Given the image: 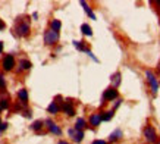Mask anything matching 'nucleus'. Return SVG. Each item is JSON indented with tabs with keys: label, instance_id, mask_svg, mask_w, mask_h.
Here are the masks:
<instances>
[{
	"label": "nucleus",
	"instance_id": "1",
	"mask_svg": "<svg viewBox=\"0 0 160 144\" xmlns=\"http://www.w3.org/2000/svg\"><path fill=\"white\" fill-rule=\"evenodd\" d=\"M15 31H16L18 35L27 37L28 34H29V22H28V21H18Z\"/></svg>",
	"mask_w": 160,
	"mask_h": 144
},
{
	"label": "nucleus",
	"instance_id": "2",
	"mask_svg": "<svg viewBox=\"0 0 160 144\" xmlns=\"http://www.w3.org/2000/svg\"><path fill=\"white\" fill-rule=\"evenodd\" d=\"M144 138H145L147 143H156L157 133H156V129L151 125H147V127L144 128Z\"/></svg>",
	"mask_w": 160,
	"mask_h": 144
},
{
	"label": "nucleus",
	"instance_id": "3",
	"mask_svg": "<svg viewBox=\"0 0 160 144\" xmlns=\"http://www.w3.org/2000/svg\"><path fill=\"white\" fill-rule=\"evenodd\" d=\"M57 40H59V33L53 29H47L44 33V43L47 46H53L55 43H57Z\"/></svg>",
	"mask_w": 160,
	"mask_h": 144
},
{
	"label": "nucleus",
	"instance_id": "4",
	"mask_svg": "<svg viewBox=\"0 0 160 144\" xmlns=\"http://www.w3.org/2000/svg\"><path fill=\"white\" fill-rule=\"evenodd\" d=\"M145 77H147V81H149L150 85H151V91L156 94L157 90H159V81H157L156 75L151 71H145Z\"/></svg>",
	"mask_w": 160,
	"mask_h": 144
},
{
	"label": "nucleus",
	"instance_id": "5",
	"mask_svg": "<svg viewBox=\"0 0 160 144\" xmlns=\"http://www.w3.org/2000/svg\"><path fill=\"white\" fill-rule=\"evenodd\" d=\"M15 66V57L12 55H6L3 59V69L5 71H12Z\"/></svg>",
	"mask_w": 160,
	"mask_h": 144
},
{
	"label": "nucleus",
	"instance_id": "6",
	"mask_svg": "<svg viewBox=\"0 0 160 144\" xmlns=\"http://www.w3.org/2000/svg\"><path fill=\"white\" fill-rule=\"evenodd\" d=\"M118 99V90L115 87H110V88L104 90L103 93V100H115Z\"/></svg>",
	"mask_w": 160,
	"mask_h": 144
},
{
	"label": "nucleus",
	"instance_id": "7",
	"mask_svg": "<svg viewBox=\"0 0 160 144\" xmlns=\"http://www.w3.org/2000/svg\"><path fill=\"white\" fill-rule=\"evenodd\" d=\"M44 124H46V127L49 128L50 133L56 134V135H60V134H62V129H60L59 127H57V125H56V124H55L53 121H51V119H47V121H46Z\"/></svg>",
	"mask_w": 160,
	"mask_h": 144
},
{
	"label": "nucleus",
	"instance_id": "8",
	"mask_svg": "<svg viewBox=\"0 0 160 144\" xmlns=\"http://www.w3.org/2000/svg\"><path fill=\"white\" fill-rule=\"evenodd\" d=\"M62 110L65 112L66 115H69V116H73V115H75V109H73V106H72L71 100H68V101H65V103H63V106H62Z\"/></svg>",
	"mask_w": 160,
	"mask_h": 144
},
{
	"label": "nucleus",
	"instance_id": "9",
	"mask_svg": "<svg viewBox=\"0 0 160 144\" xmlns=\"http://www.w3.org/2000/svg\"><path fill=\"white\" fill-rule=\"evenodd\" d=\"M100 124H101V115H100V113H93V115L90 116V125L99 127Z\"/></svg>",
	"mask_w": 160,
	"mask_h": 144
},
{
	"label": "nucleus",
	"instance_id": "10",
	"mask_svg": "<svg viewBox=\"0 0 160 144\" xmlns=\"http://www.w3.org/2000/svg\"><path fill=\"white\" fill-rule=\"evenodd\" d=\"M122 137H123V133H122L121 129H116V131H113V133L109 135V141H110V143H113V141H118V140H121Z\"/></svg>",
	"mask_w": 160,
	"mask_h": 144
},
{
	"label": "nucleus",
	"instance_id": "11",
	"mask_svg": "<svg viewBox=\"0 0 160 144\" xmlns=\"http://www.w3.org/2000/svg\"><path fill=\"white\" fill-rule=\"evenodd\" d=\"M85 127H87V121L84 118H78L77 122H75V129L77 131H82Z\"/></svg>",
	"mask_w": 160,
	"mask_h": 144
},
{
	"label": "nucleus",
	"instance_id": "12",
	"mask_svg": "<svg viewBox=\"0 0 160 144\" xmlns=\"http://www.w3.org/2000/svg\"><path fill=\"white\" fill-rule=\"evenodd\" d=\"M18 97H19V100L22 101L24 105H27V101H28V91L25 88H21L19 91H18Z\"/></svg>",
	"mask_w": 160,
	"mask_h": 144
},
{
	"label": "nucleus",
	"instance_id": "13",
	"mask_svg": "<svg viewBox=\"0 0 160 144\" xmlns=\"http://www.w3.org/2000/svg\"><path fill=\"white\" fill-rule=\"evenodd\" d=\"M31 66H33V63L29 61L22 59V61L19 62V71H28V69H31Z\"/></svg>",
	"mask_w": 160,
	"mask_h": 144
},
{
	"label": "nucleus",
	"instance_id": "14",
	"mask_svg": "<svg viewBox=\"0 0 160 144\" xmlns=\"http://www.w3.org/2000/svg\"><path fill=\"white\" fill-rule=\"evenodd\" d=\"M81 6L84 7V11L87 12V15H88L91 19H96V15H94V12L91 11V7L88 6V3H87V2H81Z\"/></svg>",
	"mask_w": 160,
	"mask_h": 144
},
{
	"label": "nucleus",
	"instance_id": "15",
	"mask_svg": "<svg viewBox=\"0 0 160 144\" xmlns=\"http://www.w3.org/2000/svg\"><path fill=\"white\" fill-rule=\"evenodd\" d=\"M81 33H82L84 35L91 37V35H93V29H91V27H90L88 24H82V25H81Z\"/></svg>",
	"mask_w": 160,
	"mask_h": 144
},
{
	"label": "nucleus",
	"instance_id": "16",
	"mask_svg": "<svg viewBox=\"0 0 160 144\" xmlns=\"http://www.w3.org/2000/svg\"><path fill=\"white\" fill-rule=\"evenodd\" d=\"M59 109H60V107L57 106V101H51V103L49 105V107H47V112L55 115V113H57V112H59Z\"/></svg>",
	"mask_w": 160,
	"mask_h": 144
},
{
	"label": "nucleus",
	"instance_id": "17",
	"mask_svg": "<svg viewBox=\"0 0 160 144\" xmlns=\"http://www.w3.org/2000/svg\"><path fill=\"white\" fill-rule=\"evenodd\" d=\"M50 27H51V29L53 31H56V33H59L60 31V28H62V24L59 19H53L51 21V24H50Z\"/></svg>",
	"mask_w": 160,
	"mask_h": 144
},
{
	"label": "nucleus",
	"instance_id": "18",
	"mask_svg": "<svg viewBox=\"0 0 160 144\" xmlns=\"http://www.w3.org/2000/svg\"><path fill=\"white\" fill-rule=\"evenodd\" d=\"M82 138H84V131H77V133H75V135L72 137V140H73L75 143H81V141H82Z\"/></svg>",
	"mask_w": 160,
	"mask_h": 144
},
{
	"label": "nucleus",
	"instance_id": "19",
	"mask_svg": "<svg viewBox=\"0 0 160 144\" xmlns=\"http://www.w3.org/2000/svg\"><path fill=\"white\" fill-rule=\"evenodd\" d=\"M43 125H44V122L43 121H34L33 125H31V128H33L34 131H40V129L43 128Z\"/></svg>",
	"mask_w": 160,
	"mask_h": 144
},
{
	"label": "nucleus",
	"instance_id": "20",
	"mask_svg": "<svg viewBox=\"0 0 160 144\" xmlns=\"http://www.w3.org/2000/svg\"><path fill=\"white\" fill-rule=\"evenodd\" d=\"M110 79L113 81V84H115V87H118V85L121 84V74H119V72H116L115 75H112V77H110Z\"/></svg>",
	"mask_w": 160,
	"mask_h": 144
},
{
	"label": "nucleus",
	"instance_id": "21",
	"mask_svg": "<svg viewBox=\"0 0 160 144\" xmlns=\"http://www.w3.org/2000/svg\"><path fill=\"white\" fill-rule=\"evenodd\" d=\"M112 118H113V110L103 112V115H101V121H110Z\"/></svg>",
	"mask_w": 160,
	"mask_h": 144
},
{
	"label": "nucleus",
	"instance_id": "22",
	"mask_svg": "<svg viewBox=\"0 0 160 144\" xmlns=\"http://www.w3.org/2000/svg\"><path fill=\"white\" fill-rule=\"evenodd\" d=\"M73 46H75V49H78L79 50V52H85V46L82 44V41H77V40H75V41H73Z\"/></svg>",
	"mask_w": 160,
	"mask_h": 144
},
{
	"label": "nucleus",
	"instance_id": "23",
	"mask_svg": "<svg viewBox=\"0 0 160 144\" xmlns=\"http://www.w3.org/2000/svg\"><path fill=\"white\" fill-rule=\"evenodd\" d=\"M7 106H9V103H7V100H6V99L0 100V110H2V109H6Z\"/></svg>",
	"mask_w": 160,
	"mask_h": 144
},
{
	"label": "nucleus",
	"instance_id": "24",
	"mask_svg": "<svg viewBox=\"0 0 160 144\" xmlns=\"http://www.w3.org/2000/svg\"><path fill=\"white\" fill-rule=\"evenodd\" d=\"M85 53H87V55H88V56H90V57H91V59H93L94 62H99V59H97V57H96V56L93 55V52H91V50H88V49H87V50H85Z\"/></svg>",
	"mask_w": 160,
	"mask_h": 144
},
{
	"label": "nucleus",
	"instance_id": "25",
	"mask_svg": "<svg viewBox=\"0 0 160 144\" xmlns=\"http://www.w3.org/2000/svg\"><path fill=\"white\" fill-rule=\"evenodd\" d=\"M5 85H6V83H5V77H3V75L0 74V88H3Z\"/></svg>",
	"mask_w": 160,
	"mask_h": 144
},
{
	"label": "nucleus",
	"instance_id": "26",
	"mask_svg": "<svg viewBox=\"0 0 160 144\" xmlns=\"http://www.w3.org/2000/svg\"><path fill=\"white\" fill-rule=\"evenodd\" d=\"M6 128H7V122H2L0 124V131H5Z\"/></svg>",
	"mask_w": 160,
	"mask_h": 144
},
{
	"label": "nucleus",
	"instance_id": "27",
	"mask_svg": "<svg viewBox=\"0 0 160 144\" xmlns=\"http://www.w3.org/2000/svg\"><path fill=\"white\" fill-rule=\"evenodd\" d=\"M93 144H107V143H106L104 140H94Z\"/></svg>",
	"mask_w": 160,
	"mask_h": 144
},
{
	"label": "nucleus",
	"instance_id": "28",
	"mask_svg": "<svg viewBox=\"0 0 160 144\" xmlns=\"http://www.w3.org/2000/svg\"><path fill=\"white\" fill-rule=\"evenodd\" d=\"M121 103H122V100H121V99H118V100H116V103H115V109H116V107H119V106H121Z\"/></svg>",
	"mask_w": 160,
	"mask_h": 144
},
{
	"label": "nucleus",
	"instance_id": "29",
	"mask_svg": "<svg viewBox=\"0 0 160 144\" xmlns=\"http://www.w3.org/2000/svg\"><path fill=\"white\" fill-rule=\"evenodd\" d=\"M24 115H25V116H27V118H31V112H29V110H27V112H25V113H24Z\"/></svg>",
	"mask_w": 160,
	"mask_h": 144
},
{
	"label": "nucleus",
	"instance_id": "30",
	"mask_svg": "<svg viewBox=\"0 0 160 144\" xmlns=\"http://www.w3.org/2000/svg\"><path fill=\"white\" fill-rule=\"evenodd\" d=\"M3 28H5V22L0 19V29H3Z\"/></svg>",
	"mask_w": 160,
	"mask_h": 144
},
{
	"label": "nucleus",
	"instance_id": "31",
	"mask_svg": "<svg viewBox=\"0 0 160 144\" xmlns=\"http://www.w3.org/2000/svg\"><path fill=\"white\" fill-rule=\"evenodd\" d=\"M33 18H34V19H37V18H38V13H37V12H34V13H33Z\"/></svg>",
	"mask_w": 160,
	"mask_h": 144
},
{
	"label": "nucleus",
	"instance_id": "32",
	"mask_svg": "<svg viewBox=\"0 0 160 144\" xmlns=\"http://www.w3.org/2000/svg\"><path fill=\"white\" fill-rule=\"evenodd\" d=\"M2 52H3V43L0 41V53H2Z\"/></svg>",
	"mask_w": 160,
	"mask_h": 144
},
{
	"label": "nucleus",
	"instance_id": "33",
	"mask_svg": "<svg viewBox=\"0 0 160 144\" xmlns=\"http://www.w3.org/2000/svg\"><path fill=\"white\" fill-rule=\"evenodd\" d=\"M57 144H69V143H66V141H59Z\"/></svg>",
	"mask_w": 160,
	"mask_h": 144
},
{
	"label": "nucleus",
	"instance_id": "34",
	"mask_svg": "<svg viewBox=\"0 0 160 144\" xmlns=\"http://www.w3.org/2000/svg\"><path fill=\"white\" fill-rule=\"evenodd\" d=\"M159 5H160V2H159Z\"/></svg>",
	"mask_w": 160,
	"mask_h": 144
},
{
	"label": "nucleus",
	"instance_id": "35",
	"mask_svg": "<svg viewBox=\"0 0 160 144\" xmlns=\"http://www.w3.org/2000/svg\"><path fill=\"white\" fill-rule=\"evenodd\" d=\"M0 124H2V122H0Z\"/></svg>",
	"mask_w": 160,
	"mask_h": 144
},
{
	"label": "nucleus",
	"instance_id": "36",
	"mask_svg": "<svg viewBox=\"0 0 160 144\" xmlns=\"http://www.w3.org/2000/svg\"><path fill=\"white\" fill-rule=\"evenodd\" d=\"M159 144H160V143H159Z\"/></svg>",
	"mask_w": 160,
	"mask_h": 144
}]
</instances>
